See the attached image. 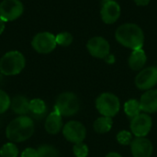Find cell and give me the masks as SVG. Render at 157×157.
Returning <instances> with one entry per match:
<instances>
[{
    "label": "cell",
    "instance_id": "6da1fadb",
    "mask_svg": "<svg viewBox=\"0 0 157 157\" xmlns=\"http://www.w3.org/2000/svg\"><path fill=\"white\" fill-rule=\"evenodd\" d=\"M115 38L122 46L132 51L143 49L144 42L143 29L134 23H125L121 25L115 32Z\"/></svg>",
    "mask_w": 157,
    "mask_h": 157
},
{
    "label": "cell",
    "instance_id": "7a4b0ae2",
    "mask_svg": "<svg viewBox=\"0 0 157 157\" xmlns=\"http://www.w3.org/2000/svg\"><path fill=\"white\" fill-rule=\"evenodd\" d=\"M34 131L35 126L32 119L28 116H19L8 124L6 135L12 143H21L29 139Z\"/></svg>",
    "mask_w": 157,
    "mask_h": 157
},
{
    "label": "cell",
    "instance_id": "3957f363",
    "mask_svg": "<svg viewBox=\"0 0 157 157\" xmlns=\"http://www.w3.org/2000/svg\"><path fill=\"white\" fill-rule=\"evenodd\" d=\"M26 65L24 55L17 51L4 54L0 60V72L4 75H16L21 73Z\"/></svg>",
    "mask_w": 157,
    "mask_h": 157
},
{
    "label": "cell",
    "instance_id": "277c9868",
    "mask_svg": "<svg viewBox=\"0 0 157 157\" xmlns=\"http://www.w3.org/2000/svg\"><path fill=\"white\" fill-rule=\"evenodd\" d=\"M80 104L77 97L72 92L62 93L56 100L55 111L62 116L69 117L76 114L79 110Z\"/></svg>",
    "mask_w": 157,
    "mask_h": 157
},
{
    "label": "cell",
    "instance_id": "5b68a950",
    "mask_svg": "<svg viewBox=\"0 0 157 157\" xmlns=\"http://www.w3.org/2000/svg\"><path fill=\"white\" fill-rule=\"evenodd\" d=\"M97 109L105 117H113L120 110L119 98L110 93H104L100 95L96 101Z\"/></svg>",
    "mask_w": 157,
    "mask_h": 157
},
{
    "label": "cell",
    "instance_id": "8992f818",
    "mask_svg": "<svg viewBox=\"0 0 157 157\" xmlns=\"http://www.w3.org/2000/svg\"><path fill=\"white\" fill-rule=\"evenodd\" d=\"M56 37L50 32H40L31 40L32 48L37 52L42 54L52 52L56 48Z\"/></svg>",
    "mask_w": 157,
    "mask_h": 157
},
{
    "label": "cell",
    "instance_id": "52a82bcc",
    "mask_svg": "<svg viewBox=\"0 0 157 157\" xmlns=\"http://www.w3.org/2000/svg\"><path fill=\"white\" fill-rule=\"evenodd\" d=\"M23 11V4L19 0H3L0 3V18L5 22L18 18Z\"/></svg>",
    "mask_w": 157,
    "mask_h": 157
},
{
    "label": "cell",
    "instance_id": "ba28073f",
    "mask_svg": "<svg viewBox=\"0 0 157 157\" xmlns=\"http://www.w3.org/2000/svg\"><path fill=\"white\" fill-rule=\"evenodd\" d=\"M86 48L93 57L99 59H105L109 54L110 50L109 41L101 36L91 38L86 43Z\"/></svg>",
    "mask_w": 157,
    "mask_h": 157
},
{
    "label": "cell",
    "instance_id": "9c48e42d",
    "mask_svg": "<svg viewBox=\"0 0 157 157\" xmlns=\"http://www.w3.org/2000/svg\"><path fill=\"white\" fill-rule=\"evenodd\" d=\"M63 133L67 141L74 144H79L82 143L86 138V131L82 123L72 121L64 125L63 129Z\"/></svg>",
    "mask_w": 157,
    "mask_h": 157
},
{
    "label": "cell",
    "instance_id": "30bf717a",
    "mask_svg": "<svg viewBox=\"0 0 157 157\" xmlns=\"http://www.w3.org/2000/svg\"><path fill=\"white\" fill-rule=\"evenodd\" d=\"M157 84V67L151 66L142 70L135 78V85L139 89L148 90Z\"/></svg>",
    "mask_w": 157,
    "mask_h": 157
},
{
    "label": "cell",
    "instance_id": "8fae6325",
    "mask_svg": "<svg viewBox=\"0 0 157 157\" xmlns=\"http://www.w3.org/2000/svg\"><path fill=\"white\" fill-rule=\"evenodd\" d=\"M152 128V119L147 114H139L132 120L131 130L136 137L146 136Z\"/></svg>",
    "mask_w": 157,
    "mask_h": 157
},
{
    "label": "cell",
    "instance_id": "7c38bea8",
    "mask_svg": "<svg viewBox=\"0 0 157 157\" xmlns=\"http://www.w3.org/2000/svg\"><path fill=\"white\" fill-rule=\"evenodd\" d=\"M121 12V10L120 5L116 1L111 0L103 4L100 10V16L104 23L113 24L120 18Z\"/></svg>",
    "mask_w": 157,
    "mask_h": 157
},
{
    "label": "cell",
    "instance_id": "4fadbf2b",
    "mask_svg": "<svg viewBox=\"0 0 157 157\" xmlns=\"http://www.w3.org/2000/svg\"><path fill=\"white\" fill-rule=\"evenodd\" d=\"M132 153L133 157H151L152 143L144 137H137L132 142Z\"/></svg>",
    "mask_w": 157,
    "mask_h": 157
},
{
    "label": "cell",
    "instance_id": "5bb4252c",
    "mask_svg": "<svg viewBox=\"0 0 157 157\" xmlns=\"http://www.w3.org/2000/svg\"><path fill=\"white\" fill-rule=\"evenodd\" d=\"M141 109L144 112L154 113L157 111V90L146 91L140 100Z\"/></svg>",
    "mask_w": 157,
    "mask_h": 157
},
{
    "label": "cell",
    "instance_id": "9a60e30c",
    "mask_svg": "<svg viewBox=\"0 0 157 157\" xmlns=\"http://www.w3.org/2000/svg\"><path fill=\"white\" fill-rule=\"evenodd\" d=\"M63 128L62 115L53 111L48 115L45 121V130L50 134H57Z\"/></svg>",
    "mask_w": 157,
    "mask_h": 157
},
{
    "label": "cell",
    "instance_id": "2e32d148",
    "mask_svg": "<svg viewBox=\"0 0 157 157\" xmlns=\"http://www.w3.org/2000/svg\"><path fill=\"white\" fill-rule=\"evenodd\" d=\"M12 111L20 116H26L29 112V101L24 96H16L10 103Z\"/></svg>",
    "mask_w": 157,
    "mask_h": 157
},
{
    "label": "cell",
    "instance_id": "e0dca14e",
    "mask_svg": "<svg viewBox=\"0 0 157 157\" xmlns=\"http://www.w3.org/2000/svg\"><path fill=\"white\" fill-rule=\"evenodd\" d=\"M146 61H147V57H146L144 51L143 49H138V50L132 51V52L130 55L128 63H129L130 67L132 70L138 71V70H141L144 66V64L146 63Z\"/></svg>",
    "mask_w": 157,
    "mask_h": 157
},
{
    "label": "cell",
    "instance_id": "ac0fdd59",
    "mask_svg": "<svg viewBox=\"0 0 157 157\" xmlns=\"http://www.w3.org/2000/svg\"><path fill=\"white\" fill-rule=\"evenodd\" d=\"M112 126V120L109 117H101L98 118L94 122V129L98 133H106L110 131Z\"/></svg>",
    "mask_w": 157,
    "mask_h": 157
},
{
    "label": "cell",
    "instance_id": "d6986e66",
    "mask_svg": "<svg viewBox=\"0 0 157 157\" xmlns=\"http://www.w3.org/2000/svg\"><path fill=\"white\" fill-rule=\"evenodd\" d=\"M124 110L128 117H130L132 119L135 118L136 116H138L140 114V111L142 110L140 102L135 99H131V100L127 101L124 105Z\"/></svg>",
    "mask_w": 157,
    "mask_h": 157
},
{
    "label": "cell",
    "instance_id": "ffe728a7",
    "mask_svg": "<svg viewBox=\"0 0 157 157\" xmlns=\"http://www.w3.org/2000/svg\"><path fill=\"white\" fill-rule=\"evenodd\" d=\"M29 111L35 116L44 115L46 112V104L40 98H34L29 101Z\"/></svg>",
    "mask_w": 157,
    "mask_h": 157
},
{
    "label": "cell",
    "instance_id": "44dd1931",
    "mask_svg": "<svg viewBox=\"0 0 157 157\" xmlns=\"http://www.w3.org/2000/svg\"><path fill=\"white\" fill-rule=\"evenodd\" d=\"M38 156L39 157H59L58 150L49 144L40 145L38 149Z\"/></svg>",
    "mask_w": 157,
    "mask_h": 157
},
{
    "label": "cell",
    "instance_id": "7402d4cb",
    "mask_svg": "<svg viewBox=\"0 0 157 157\" xmlns=\"http://www.w3.org/2000/svg\"><path fill=\"white\" fill-rule=\"evenodd\" d=\"M18 149L13 143L6 144L0 149V157H17Z\"/></svg>",
    "mask_w": 157,
    "mask_h": 157
},
{
    "label": "cell",
    "instance_id": "603a6c76",
    "mask_svg": "<svg viewBox=\"0 0 157 157\" xmlns=\"http://www.w3.org/2000/svg\"><path fill=\"white\" fill-rule=\"evenodd\" d=\"M55 37H56L57 44L61 45V46H63V47L69 46L73 42V40H74L73 35L70 32H67V31L61 32L58 35H56Z\"/></svg>",
    "mask_w": 157,
    "mask_h": 157
},
{
    "label": "cell",
    "instance_id": "cb8c5ba5",
    "mask_svg": "<svg viewBox=\"0 0 157 157\" xmlns=\"http://www.w3.org/2000/svg\"><path fill=\"white\" fill-rule=\"evenodd\" d=\"M11 99L9 96L3 90H0V114H3L10 108Z\"/></svg>",
    "mask_w": 157,
    "mask_h": 157
},
{
    "label": "cell",
    "instance_id": "d4e9b609",
    "mask_svg": "<svg viewBox=\"0 0 157 157\" xmlns=\"http://www.w3.org/2000/svg\"><path fill=\"white\" fill-rule=\"evenodd\" d=\"M74 154L76 157H86L88 155V148L82 143L75 144L74 146Z\"/></svg>",
    "mask_w": 157,
    "mask_h": 157
},
{
    "label": "cell",
    "instance_id": "484cf974",
    "mask_svg": "<svg viewBox=\"0 0 157 157\" xmlns=\"http://www.w3.org/2000/svg\"><path fill=\"white\" fill-rule=\"evenodd\" d=\"M132 133L127 132V131H122L121 132L118 133L117 135V140L121 144L123 145H128L132 143Z\"/></svg>",
    "mask_w": 157,
    "mask_h": 157
},
{
    "label": "cell",
    "instance_id": "4316f807",
    "mask_svg": "<svg viewBox=\"0 0 157 157\" xmlns=\"http://www.w3.org/2000/svg\"><path fill=\"white\" fill-rule=\"evenodd\" d=\"M21 157H39L38 156V152L37 150L33 149V148H27L25 149L22 154Z\"/></svg>",
    "mask_w": 157,
    "mask_h": 157
},
{
    "label": "cell",
    "instance_id": "83f0119b",
    "mask_svg": "<svg viewBox=\"0 0 157 157\" xmlns=\"http://www.w3.org/2000/svg\"><path fill=\"white\" fill-rule=\"evenodd\" d=\"M135 4L137 6H147L150 3V0H134Z\"/></svg>",
    "mask_w": 157,
    "mask_h": 157
},
{
    "label": "cell",
    "instance_id": "f1b7e54d",
    "mask_svg": "<svg viewBox=\"0 0 157 157\" xmlns=\"http://www.w3.org/2000/svg\"><path fill=\"white\" fill-rule=\"evenodd\" d=\"M105 60H106V62H107L108 63H113L115 62V57H114V55L109 54V55L105 58Z\"/></svg>",
    "mask_w": 157,
    "mask_h": 157
},
{
    "label": "cell",
    "instance_id": "f546056e",
    "mask_svg": "<svg viewBox=\"0 0 157 157\" xmlns=\"http://www.w3.org/2000/svg\"><path fill=\"white\" fill-rule=\"evenodd\" d=\"M4 29H5V21H3V20L0 18V35L3 33Z\"/></svg>",
    "mask_w": 157,
    "mask_h": 157
},
{
    "label": "cell",
    "instance_id": "4dcf8cb0",
    "mask_svg": "<svg viewBox=\"0 0 157 157\" xmlns=\"http://www.w3.org/2000/svg\"><path fill=\"white\" fill-rule=\"evenodd\" d=\"M106 157H122L121 155L117 154V153H109Z\"/></svg>",
    "mask_w": 157,
    "mask_h": 157
},
{
    "label": "cell",
    "instance_id": "1f68e13d",
    "mask_svg": "<svg viewBox=\"0 0 157 157\" xmlns=\"http://www.w3.org/2000/svg\"><path fill=\"white\" fill-rule=\"evenodd\" d=\"M105 2H107V1H111V0H104Z\"/></svg>",
    "mask_w": 157,
    "mask_h": 157
}]
</instances>
